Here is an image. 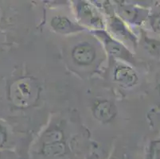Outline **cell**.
<instances>
[{
    "label": "cell",
    "instance_id": "30bf717a",
    "mask_svg": "<svg viewBox=\"0 0 160 159\" xmlns=\"http://www.w3.org/2000/svg\"><path fill=\"white\" fill-rule=\"evenodd\" d=\"M64 135L61 130L58 128L53 127L48 130L45 132L44 135L42 137V144L53 143V142L64 141Z\"/></svg>",
    "mask_w": 160,
    "mask_h": 159
},
{
    "label": "cell",
    "instance_id": "ac0fdd59",
    "mask_svg": "<svg viewBox=\"0 0 160 159\" xmlns=\"http://www.w3.org/2000/svg\"><path fill=\"white\" fill-rule=\"evenodd\" d=\"M86 159H94V157L92 155H91V156H89V157H87Z\"/></svg>",
    "mask_w": 160,
    "mask_h": 159
},
{
    "label": "cell",
    "instance_id": "5b68a950",
    "mask_svg": "<svg viewBox=\"0 0 160 159\" xmlns=\"http://www.w3.org/2000/svg\"><path fill=\"white\" fill-rule=\"evenodd\" d=\"M92 112L97 120L104 123L112 120L116 113L115 105L107 100H97L92 105Z\"/></svg>",
    "mask_w": 160,
    "mask_h": 159
},
{
    "label": "cell",
    "instance_id": "7a4b0ae2",
    "mask_svg": "<svg viewBox=\"0 0 160 159\" xmlns=\"http://www.w3.org/2000/svg\"><path fill=\"white\" fill-rule=\"evenodd\" d=\"M96 33H97V36L103 41L104 47L108 53L112 55L115 57L128 61L129 63H134L135 59H134L133 56L130 52V51L123 46V44L113 39L107 33L102 31V30H99Z\"/></svg>",
    "mask_w": 160,
    "mask_h": 159
},
{
    "label": "cell",
    "instance_id": "8992f818",
    "mask_svg": "<svg viewBox=\"0 0 160 159\" xmlns=\"http://www.w3.org/2000/svg\"><path fill=\"white\" fill-rule=\"evenodd\" d=\"M120 17L126 21L135 24H141L148 18V11L134 6H123L120 9Z\"/></svg>",
    "mask_w": 160,
    "mask_h": 159
},
{
    "label": "cell",
    "instance_id": "52a82bcc",
    "mask_svg": "<svg viewBox=\"0 0 160 159\" xmlns=\"http://www.w3.org/2000/svg\"><path fill=\"white\" fill-rule=\"evenodd\" d=\"M52 28L61 33H71L84 30L82 26L77 25L65 16H55L50 22Z\"/></svg>",
    "mask_w": 160,
    "mask_h": 159
},
{
    "label": "cell",
    "instance_id": "6da1fadb",
    "mask_svg": "<svg viewBox=\"0 0 160 159\" xmlns=\"http://www.w3.org/2000/svg\"><path fill=\"white\" fill-rule=\"evenodd\" d=\"M36 86L30 79L22 78L14 81L9 88V99L11 103L20 108L32 104L35 95Z\"/></svg>",
    "mask_w": 160,
    "mask_h": 159
},
{
    "label": "cell",
    "instance_id": "9c48e42d",
    "mask_svg": "<svg viewBox=\"0 0 160 159\" xmlns=\"http://www.w3.org/2000/svg\"><path fill=\"white\" fill-rule=\"evenodd\" d=\"M78 13L79 17L82 19V21L85 22V23L94 25L95 26L102 24V21L97 14V12L88 4L82 2L79 7Z\"/></svg>",
    "mask_w": 160,
    "mask_h": 159
},
{
    "label": "cell",
    "instance_id": "2e32d148",
    "mask_svg": "<svg viewBox=\"0 0 160 159\" xmlns=\"http://www.w3.org/2000/svg\"><path fill=\"white\" fill-rule=\"evenodd\" d=\"M157 85H158V88L160 91V72H158V77H157Z\"/></svg>",
    "mask_w": 160,
    "mask_h": 159
},
{
    "label": "cell",
    "instance_id": "5bb4252c",
    "mask_svg": "<svg viewBox=\"0 0 160 159\" xmlns=\"http://www.w3.org/2000/svg\"><path fill=\"white\" fill-rule=\"evenodd\" d=\"M158 154H160V142L157 141L151 145L149 154L150 159H160V156H156Z\"/></svg>",
    "mask_w": 160,
    "mask_h": 159
},
{
    "label": "cell",
    "instance_id": "9a60e30c",
    "mask_svg": "<svg viewBox=\"0 0 160 159\" xmlns=\"http://www.w3.org/2000/svg\"><path fill=\"white\" fill-rule=\"evenodd\" d=\"M8 142L7 132L5 128L0 125V150L5 148Z\"/></svg>",
    "mask_w": 160,
    "mask_h": 159
},
{
    "label": "cell",
    "instance_id": "7c38bea8",
    "mask_svg": "<svg viewBox=\"0 0 160 159\" xmlns=\"http://www.w3.org/2000/svg\"><path fill=\"white\" fill-rule=\"evenodd\" d=\"M111 27L114 31H116V33L120 35H123V37H126L130 40L131 39L134 40V35L131 33L128 30L125 28V26L120 19H118L116 17H112V19L111 20Z\"/></svg>",
    "mask_w": 160,
    "mask_h": 159
},
{
    "label": "cell",
    "instance_id": "4fadbf2b",
    "mask_svg": "<svg viewBox=\"0 0 160 159\" xmlns=\"http://www.w3.org/2000/svg\"><path fill=\"white\" fill-rule=\"evenodd\" d=\"M148 20L152 31L160 35V9L156 10L153 14L148 16Z\"/></svg>",
    "mask_w": 160,
    "mask_h": 159
},
{
    "label": "cell",
    "instance_id": "8fae6325",
    "mask_svg": "<svg viewBox=\"0 0 160 159\" xmlns=\"http://www.w3.org/2000/svg\"><path fill=\"white\" fill-rule=\"evenodd\" d=\"M142 43L150 54L155 57H160V40L144 35L142 37Z\"/></svg>",
    "mask_w": 160,
    "mask_h": 159
},
{
    "label": "cell",
    "instance_id": "e0dca14e",
    "mask_svg": "<svg viewBox=\"0 0 160 159\" xmlns=\"http://www.w3.org/2000/svg\"><path fill=\"white\" fill-rule=\"evenodd\" d=\"M110 159H124L123 157H118V156H113L112 157H111Z\"/></svg>",
    "mask_w": 160,
    "mask_h": 159
},
{
    "label": "cell",
    "instance_id": "277c9868",
    "mask_svg": "<svg viewBox=\"0 0 160 159\" xmlns=\"http://www.w3.org/2000/svg\"><path fill=\"white\" fill-rule=\"evenodd\" d=\"M113 79L121 86L132 87L139 81L137 72L132 67L123 63H119L113 69Z\"/></svg>",
    "mask_w": 160,
    "mask_h": 159
},
{
    "label": "cell",
    "instance_id": "ba28073f",
    "mask_svg": "<svg viewBox=\"0 0 160 159\" xmlns=\"http://www.w3.org/2000/svg\"><path fill=\"white\" fill-rule=\"evenodd\" d=\"M69 151V148L65 141L53 142V143L42 144L40 153L48 158H56L65 155Z\"/></svg>",
    "mask_w": 160,
    "mask_h": 159
},
{
    "label": "cell",
    "instance_id": "3957f363",
    "mask_svg": "<svg viewBox=\"0 0 160 159\" xmlns=\"http://www.w3.org/2000/svg\"><path fill=\"white\" fill-rule=\"evenodd\" d=\"M72 60L77 65L81 66H88L96 59V49L88 42L78 44L71 52Z\"/></svg>",
    "mask_w": 160,
    "mask_h": 159
}]
</instances>
